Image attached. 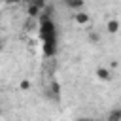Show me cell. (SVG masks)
Masks as SVG:
<instances>
[{"label":"cell","instance_id":"cell-13","mask_svg":"<svg viewBox=\"0 0 121 121\" xmlns=\"http://www.w3.org/2000/svg\"><path fill=\"white\" fill-rule=\"evenodd\" d=\"M0 115H2V108H0Z\"/></svg>","mask_w":121,"mask_h":121},{"label":"cell","instance_id":"cell-14","mask_svg":"<svg viewBox=\"0 0 121 121\" xmlns=\"http://www.w3.org/2000/svg\"><path fill=\"white\" fill-rule=\"evenodd\" d=\"M96 121H98V119H96Z\"/></svg>","mask_w":121,"mask_h":121},{"label":"cell","instance_id":"cell-6","mask_svg":"<svg viewBox=\"0 0 121 121\" xmlns=\"http://www.w3.org/2000/svg\"><path fill=\"white\" fill-rule=\"evenodd\" d=\"M49 93H51L55 98L60 95V85H59V81H51V85H49Z\"/></svg>","mask_w":121,"mask_h":121},{"label":"cell","instance_id":"cell-8","mask_svg":"<svg viewBox=\"0 0 121 121\" xmlns=\"http://www.w3.org/2000/svg\"><path fill=\"white\" fill-rule=\"evenodd\" d=\"M66 6H68V8H72V9H78V8H81V6H83V2H81V0H68V2H66Z\"/></svg>","mask_w":121,"mask_h":121},{"label":"cell","instance_id":"cell-10","mask_svg":"<svg viewBox=\"0 0 121 121\" xmlns=\"http://www.w3.org/2000/svg\"><path fill=\"white\" fill-rule=\"evenodd\" d=\"M19 87H21V91H28V89H30V81H28V79H23Z\"/></svg>","mask_w":121,"mask_h":121},{"label":"cell","instance_id":"cell-5","mask_svg":"<svg viewBox=\"0 0 121 121\" xmlns=\"http://www.w3.org/2000/svg\"><path fill=\"white\" fill-rule=\"evenodd\" d=\"M106 121H121V110H119V108H113V110L108 113Z\"/></svg>","mask_w":121,"mask_h":121},{"label":"cell","instance_id":"cell-11","mask_svg":"<svg viewBox=\"0 0 121 121\" xmlns=\"http://www.w3.org/2000/svg\"><path fill=\"white\" fill-rule=\"evenodd\" d=\"M76 121H89V119H85V117H79V119H76Z\"/></svg>","mask_w":121,"mask_h":121},{"label":"cell","instance_id":"cell-9","mask_svg":"<svg viewBox=\"0 0 121 121\" xmlns=\"http://www.w3.org/2000/svg\"><path fill=\"white\" fill-rule=\"evenodd\" d=\"M98 40H100L98 32H91V34H89V42H93V43H98Z\"/></svg>","mask_w":121,"mask_h":121},{"label":"cell","instance_id":"cell-12","mask_svg":"<svg viewBox=\"0 0 121 121\" xmlns=\"http://www.w3.org/2000/svg\"><path fill=\"white\" fill-rule=\"evenodd\" d=\"M2 47H4V43H2V40H0V51H2Z\"/></svg>","mask_w":121,"mask_h":121},{"label":"cell","instance_id":"cell-7","mask_svg":"<svg viewBox=\"0 0 121 121\" xmlns=\"http://www.w3.org/2000/svg\"><path fill=\"white\" fill-rule=\"evenodd\" d=\"M26 13H28L30 17H36V15H40V13H42V9H40L38 6H34V4H28V8H26Z\"/></svg>","mask_w":121,"mask_h":121},{"label":"cell","instance_id":"cell-4","mask_svg":"<svg viewBox=\"0 0 121 121\" xmlns=\"http://www.w3.org/2000/svg\"><path fill=\"white\" fill-rule=\"evenodd\" d=\"M96 76H98V79H102V81H110V79H112V74H110L108 68H98V70H96Z\"/></svg>","mask_w":121,"mask_h":121},{"label":"cell","instance_id":"cell-2","mask_svg":"<svg viewBox=\"0 0 121 121\" xmlns=\"http://www.w3.org/2000/svg\"><path fill=\"white\" fill-rule=\"evenodd\" d=\"M106 30H108L110 34H115V32L119 30V21H117V19H110V21L106 23Z\"/></svg>","mask_w":121,"mask_h":121},{"label":"cell","instance_id":"cell-1","mask_svg":"<svg viewBox=\"0 0 121 121\" xmlns=\"http://www.w3.org/2000/svg\"><path fill=\"white\" fill-rule=\"evenodd\" d=\"M40 38L43 42L45 57H53L57 53V26L47 11L40 13Z\"/></svg>","mask_w":121,"mask_h":121},{"label":"cell","instance_id":"cell-3","mask_svg":"<svg viewBox=\"0 0 121 121\" xmlns=\"http://www.w3.org/2000/svg\"><path fill=\"white\" fill-rule=\"evenodd\" d=\"M74 19H76V23H78V25H87V23L91 21V17H89L87 13H83V11L76 13V15H74Z\"/></svg>","mask_w":121,"mask_h":121}]
</instances>
